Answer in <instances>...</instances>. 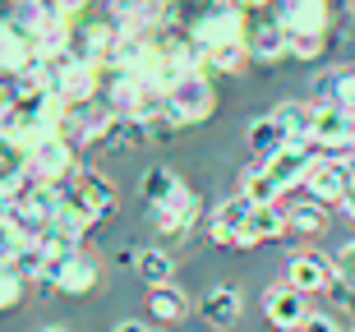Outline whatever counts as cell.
Returning a JSON list of instances; mask_svg holds the SVG:
<instances>
[{"instance_id": "obj_1", "label": "cell", "mask_w": 355, "mask_h": 332, "mask_svg": "<svg viewBox=\"0 0 355 332\" xmlns=\"http://www.w3.org/2000/svg\"><path fill=\"white\" fill-rule=\"evenodd\" d=\"M268 14L282 24L286 46H291V60H300V65L323 60L328 46H332V33H337V24H342L337 0H277Z\"/></svg>"}, {"instance_id": "obj_2", "label": "cell", "mask_w": 355, "mask_h": 332, "mask_svg": "<svg viewBox=\"0 0 355 332\" xmlns=\"http://www.w3.org/2000/svg\"><path fill=\"white\" fill-rule=\"evenodd\" d=\"M120 46V28L116 19L106 10H92L83 14V19H74L69 24V42H65V51L74 55V60H88V65H111V55H116Z\"/></svg>"}, {"instance_id": "obj_3", "label": "cell", "mask_w": 355, "mask_h": 332, "mask_svg": "<svg viewBox=\"0 0 355 332\" xmlns=\"http://www.w3.org/2000/svg\"><path fill=\"white\" fill-rule=\"evenodd\" d=\"M166 107H171L175 125H203V120H212V111H217V83H212L208 69H189V74H180V79L166 88Z\"/></svg>"}, {"instance_id": "obj_4", "label": "cell", "mask_w": 355, "mask_h": 332, "mask_svg": "<svg viewBox=\"0 0 355 332\" xmlns=\"http://www.w3.org/2000/svg\"><path fill=\"white\" fill-rule=\"evenodd\" d=\"M79 152H83V148H74L65 134L42 139V143L28 152V180H42V185H69V180L88 166Z\"/></svg>"}, {"instance_id": "obj_5", "label": "cell", "mask_w": 355, "mask_h": 332, "mask_svg": "<svg viewBox=\"0 0 355 332\" xmlns=\"http://www.w3.org/2000/svg\"><path fill=\"white\" fill-rule=\"evenodd\" d=\"M116 111L106 107L102 97L79 102V107H65V139L74 148H111L116 139Z\"/></svg>"}, {"instance_id": "obj_6", "label": "cell", "mask_w": 355, "mask_h": 332, "mask_svg": "<svg viewBox=\"0 0 355 332\" xmlns=\"http://www.w3.org/2000/svg\"><path fill=\"white\" fill-rule=\"evenodd\" d=\"M323 157V148L314 143V139H291L282 152H272V157H259L263 161V171L272 175V185L282 189V194H291V189H304V175H309V166Z\"/></svg>"}, {"instance_id": "obj_7", "label": "cell", "mask_w": 355, "mask_h": 332, "mask_svg": "<svg viewBox=\"0 0 355 332\" xmlns=\"http://www.w3.org/2000/svg\"><path fill=\"white\" fill-rule=\"evenodd\" d=\"M250 213H254V203L245 199V194L217 203L212 217H208V240H212V245H222V250H254V240H250Z\"/></svg>"}, {"instance_id": "obj_8", "label": "cell", "mask_w": 355, "mask_h": 332, "mask_svg": "<svg viewBox=\"0 0 355 332\" xmlns=\"http://www.w3.org/2000/svg\"><path fill=\"white\" fill-rule=\"evenodd\" d=\"M97 259H92L83 245H74V250L65 254V259H55L51 268H46V281L42 286H51L55 295H88L92 286H97Z\"/></svg>"}, {"instance_id": "obj_9", "label": "cell", "mask_w": 355, "mask_h": 332, "mask_svg": "<svg viewBox=\"0 0 355 332\" xmlns=\"http://www.w3.org/2000/svg\"><path fill=\"white\" fill-rule=\"evenodd\" d=\"M69 203H74V208H79L92 226H102L106 217L116 213V185H111L102 171L83 166V171L69 180Z\"/></svg>"}, {"instance_id": "obj_10", "label": "cell", "mask_w": 355, "mask_h": 332, "mask_svg": "<svg viewBox=\"0 0 355 332\" xmlns=\"http://www.w3.org/2000/svg\"><path fill=\"white\" fill-rule=\"evenodd\" d=\"M42 60V42L10 14H0V74H28Z\"/></svg>"}, {"instance_id": "obj_11", "label": "cell", "mask_w": 355, "mask_h": 332, "mask_svg": "<svg viewBox=\"0 0 355 332\" xmlns=\"http://www.w3.org/2000/svg\"><path fill=\"white\" fill-rule=\"evenodd\" d=\"M286 281L300 286L304 295H328V286L337 281V259L318 250H295L286 259Z\"/></svg>"}, {"instance_id": "obj_12", "label": "cell", "mask_w": 355, "mask_h": 332, "mask_svg": "<svg viewBox=\"0 0 355 332\" xmlns=\"http://www.w3.org/2000/svg\"><path fill=\"white\" fill-rule=\"evenodd\" d=\"M346 185H351V166H346V152H323V157L309 166V175H304V194L318 203H328V208H337L346 194Z\"/></svg>"}, {"instance_id": "obj_13", "label": "cell", "mask_w": 355, "mask_h": 332, "mask_svg": "<svg viewBox=\"0 0 355 332\" xmlns=\"http://www.w3.org/2000/svg\"><path fill=\"white\" fill-rule=\"evenodd\" d=\"M309 139H314L323 152H346V148L355 143V111H346L342 102L314 107V125H309Z\"/></svg>"}, {"instance_id": "obj_14", "label": "cell", "mask_w": 355, "mask_h": 332, "mask_svg": "<svg viewBox=\"0 0 355 332\" xmlns=\"http://www.w3.org/2000/svg\"><path fill=\"white\" fill-rule=\"evenodd\" d=\"M263 314H268V323L272 328H282V332H295L314 309H309V295L300 291V286H291V281H272L263 291Z\"/></svg>"}, {"instance_id": "obj_15", "label": "cell", "mask_w": 355, "mask_h": 332, "mask_svg": "<svg viewBox=\"0 0 355 332\" xmlns=\"http://www.w3.org/2000/svg\"><path fill=\"white\" fill-rule=\"evenodd\" d=\"M189 314H194V300H189L184 286H175V281L148 286V319L157 323V328H175V323H184Z\"/></svg>"}, {"instance_id": "obj_16", "label": "cell", "mask_w": 355, "mask_h": 332, "mask_svg": "<svg viewBox=\"0 0 355 332\" xmlns=\"http://www.w3.org/2000/svg\"><path fill=\"white\" fill-rule=\"evenodd\" d=\"M250 55L259 69H272L282 65V60H291V46H286V33H282V24H277L272 14L268 19H254L250 28Z\"/></svg>"}, {"instance_id": "obj_17", "label": "cell", "mask_w": 355, "mask_h": 332, "mask_svg": "<svg viewBox=\"0 0 355 332\" xmlns=\"http://www.w3.org/2000/svg\"><path fill=\"white\" fill-rule=\"evenodd\" d=\"M240 309H245V300H240V291L222 281V286H212V291L203 295V300H198V319L208 323V328L226 332V328H236Z\"/></svg>"}, {"instance_id": "obj_18", "label": "cell", "mask_w": 355, "mask_h": 332, "mask_svg": "<svg viewBox=\"0 0 355 332\" xmlns=\"http://www.w3.org/2000/svg\"><path fill=\"white\" fill-rule=\"evenodd\" d=\"M282 236H291V208H282V203H254L250 240L254 245H268V240H282Z\"/></svg>"}, {"instance_id": "obj_19", "label": "cell", "mask_w": 355, "mask_h": 332, "mask_svg": "<svg viewBox=\"0 0 355 332\" xmlns=\"http://www.w3.org/2000/svg\"><path fill=\"white\" fill-rule=\"evenodd\" d=\"M139 194H144L148 208H162V203H175L184 194V180L171 171V166H148L144 180H139Z\"/></svg>"}, {"instance_id": "obj_20", "label": "cell", "mask_w": 355, "mask_h": 332, "mask_svg": "<svg viewBox=\"0 0 355 332\" xmlns=\"http://www.w3.org/2000/svg\"><path fill=\"white\" fill-rule=\"evenodd\" d=\"M250 148L259 152V157H272V152H282V148L291 143V134H286V125L277 120V111H263V116H254L250 120Z\"/></svg>"}, {"instance_id": "obj_21", "label": "cell", "mask_w": 355, "mask_h": 332, "mask_svg": "<svg viewBox=\"0 0 355 332\" xmlns=\"http://www.w3.org/2000/svg\"><path fill=\"white\" fill-rule=\"evenodd\" d=\"M254 65L250 42H222V46H208L203 51V69L208 74H245Z\"/></svg>"}, {"instance_id": "obj_22", "label": "cell", "mask_w": 355, "mask_h": 332, "mask_svg": "<svg viewBox=\"0 0 355 332\" xmlns=\"http://www.w3.org/2000/svg\"><path fill=\"white\" fill-rule=\"evenodd\" d=\"M134 272H139L148 286L175 281V259H171V250H166V240H162V245H144V250H139V263H134Z\"/></svg>"}, {"instance_id": "obj_23", "label": "cell", "mask_w": 355, "mask_h": 332, "mask_svg": "<svg viewBox=\"0 0 355 332\" xmlns=\"http://www.w3.org/2000/svg\"><path fill=\"white\" fill-rule=\"evenodd\" d=\"M323 226H328V203H318V199L304 194V199L291 208V231H295V236H318Z\"/></svg>"}, {"instance_id": "obj_24", "label": "cell", "mask_w": 355, "mask_h": 332, "mask_svg": "<svg viewBox=\"0 0 355 332\" xmlns=\"http://www.w3.org/2000/svg\"><path fill=\"white\" fill-rule=\"evenodd\" d=\"M148 217H153V226L162 231V240H189V236H194V222H189L180 208H171V203L148 208Z\"/></svg>"}, {"instance_id": "obj_25", "label": "cell", "mask_w": 355, "mask_h": 332, "mask_svg": "<svg viewBox=\"0 0 355 332\" xmlns=\"http://www.w3.org/2000/svg\"><path fill=\"white\" fill-rule=\"evenodd\" d=\"M277 120L286 125L291 139H309V125H314V102H277Z\"/></svg>"}, {"instance_id": "obj_26", "label": "cell", "mask_w": 355, "mask_h": 332, "mask_svg": "<svg viewBox=\"0 0 355 332\" xmlns=\"http://www.w3.org/2000/svg\"><path fill=\"white\" fill-rule=\"evenodd\" d=\"M240 194H245L250 203H277L282 199V189L272 185V175L263 171V161H254L250 171H245V189H240Z\"/></svg>"}, {"instance_id": "obj_27", "label": "cell", "mask_w": 355, "mask_h": 332, "mask_svg": "<svg viewBox=\"0 0 355 332\" xmlns=\"http://www.w3.org/2000/svg\"><path fill=\"white\" fill-rule=\"evenodd\" d=\"M24 291H28V277L19 272V263L0 259V314L19 305V300H24Z\"/></svg>"}, {"instance_id": "obj_28", "label": "cell", "mask_w": 355, "mask_h": 332, "mask_svg": "<svg viewBox=\"0 0 355 332\" xmlns=\"http://www.w3.org/2000/svg\"><path fill=\"white\" fill-rule=\"evenodd\" d=\"M328 300H332V309L346 319V328H351L355 323V277H342V272H337V281L328 286Z\"/></svg>"}, {"instance_id": "obj_29", "label": "cell", "mask_w": 355, "mask_h": 332, "mask_svg": "<svg viewBox=\"0 0 355 332\" xmlns=\"http://www.w3.org/2000/svg\"><path fill=\"white\" fill-rule=\"evenodd\" d=\"M24 79H19V74H0V120L10 116L14 107H19V102H24Z\"/></svg>"}, {"instance_id": "obj_30", "label": "cell", "mask_w": 355, "mask_h": 332, "mask_svg": "<svg viewBox=\"0 0 355 332\" xmlns=\"http://www.w3.org/2000/svg\"><path fill=\"white\" fill-rule=\"evenodd\" d=\"M332 88H337V102H342L346 111H355V65L332 69Z\"/></svg>"}, {"instance_id": "obj_31", "label": "cell", "mask_w": 355, "mask_h": 332, "mask_svg": "<svg viewBox=\"0 0 355 332\" xmlns=\"http://www.w3.org/2000/svg\"><path fill=\"white\" fill-rule=\"evenodd\" d=\"M309 102H314V107H328V102H337V88H332V69L314 79V88H309Z\"/></svg>"}, {"instance_id": "obj_32", "label": "cell", "mask_w": 355, "mask_h": 332, "mask_svg": "<svg viewBox=\"0 0 355 332\" xmlns=\"http://www.w3.org/2000/svg\"><path fill=\"white\" fill-rule=\"evenodd\" d=\"M295 332H346V323L332 319V314H309V319H304Z\"/></svg>"}, {"instance_id": "obj_33", "label": "cell", "mask_w": 355, "mask_h": 332, "mask_svg": "<svg viewBox=\"0 0 355 332\" xmlns=\"http://www.w3.org/2000/svg\"><path fill=\"white\" fill-rule=\"evenodd\" d=\"M55 10L65 14V19H83V14L97 10V0H55Z\"/></svg>"}, {"instance_id": "obj_34", "label": "cell", "mask_w": 355, "mask_h": 332, "mask_svg": "<svg viewBox=\"0 0 355 332\" xmlns=\"http://www.w3.org/2000/svg\"><path fill=\"white\" fill-rule=\"evenodd\" d=\"M332 259H337V272H342V277H355V240H346Z\"/></svg>"}, {"instance_id": "obj_35", "label": "cell", "mask_w": 355, "mask_h": 332, "mask_svg": "<svg viewBox=\"0 0 355 332\" xmlns=\"http://www.w3.org/2000/svg\"><path fill=\"white\" fill-rule=\"evenodd\" d=\"M116 263H120V268H134V263H139V245H125V250H116Z\"/></svg>"}, {"instance_id": "obj_36", "label": "cell", "mask_w": 355, "mask_h": 332, "mask_svg": "<svg viewBox=\"0 0 355 332\" xmlns=\"http://www.w3.org/2000/svg\"><path fill=\"white\" fill-rule=\"evenodd\" d=\"M337 208H342V213H346V217L355 222V180L346 185V194H342V203H337Z\"/></svg>"}, {"instance_id": "obj_37", "label": "cell", "mask_w": 355, "mask_h": 332, "mask_svg": "<svg viewBox=\"0 0 355 332\" xmlns=\"http://www.w3.org/2000/svg\"><path fill=\"white\" fill-rule=\"evenodd\" d=\"M111 332H153V328H144V323H139V319H120V323H116V328H111Z\"/></svg>"}, {"instance_id": "obj_38", "label": "cell", "mask_w": 355, "mask_h": 332, "mask_svg": "<svg viewBox=\"0 0 355 332\" xmlns=\"http://www.w3.org/2000/svg\"><path fill=\"white\" fill-rule=\"evenodd\" d=\"M37 332H69V328H60V323H51V328H37Z\"/></svg>"}, {"instance_id": "obj_39", "label": "cell", "mask_w": 355, "mask_h": 332, "mask_svg": "<svg viewBox=\"0 0 355 332\" xmlns=\"http://www.w3.org/2000/svg\"><path fill=\"white\" fill-rule=\"evenodd\" d=\"M346 19H351V24H355V0H351V10H346Z\"/></svg>"}, {"instance_id": "obj_40", "label": "cell", "mask_w": 355, "mask_h": 332, "mask_svg": "<svg viewBox=\"0 0 355 332\" xmlns=\"http://www.w3.org/2000/svg\"><path fill=\"white\" fill-rule=\"evenodd\" d=\"M346 332H355V323H351V328H346Z\"/></svg>"}, {"instance_id": "obj_41", "label": "cell", "mask_w": 355, "mask_h": 332, "mask_svg": "<svg viewBox=\"0 0 355 332\" xmlns=\"http://www.w3.org/2000/svg\"><path fill=\"white\" fill-rule=\"evenodd\" d=\"M162 332H166V328H162Z\"/></svg>"}, {"instance_id": "obj_42", "label": "cell", "mask_w": 355, "mask_h": 332, "mask_svg": "<svg viewBox=\"0 0 355 332\" xmlns=\"http://www.w3.org/2000/svg\"><path fill=\"white\" fill-rule=\"evenodd\" d=\"M351 148H355V143H351Z\"/></svg>"}]
</instances>
